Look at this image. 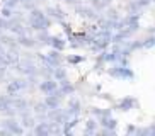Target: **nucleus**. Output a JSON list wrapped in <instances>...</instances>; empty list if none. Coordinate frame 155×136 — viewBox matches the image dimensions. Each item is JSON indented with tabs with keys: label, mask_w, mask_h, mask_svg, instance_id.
Returning a JSON list of instances; mask_svg holds the SVG:
<instances>
[{
	"label": "nucleus",
	"mask_w": 155,
	"mask_h": 136,
	"mask_svg": "<svg viewBox=\"0 0 155 136\" xmlns=\"http://www.w3.org/2000/svg\"><path fill=\"white\" fill-rule=\"evenodd\" d=\"M65 4H68V5H77V4H80V0H63Z\"/></svg>",
	"instance_id": "nucleus-23"
},
{
	"label": "nucleus",
	"mask_w": 155,
	"mask_h": 136,
	"mask_svg": "<svg viewBox=\"0 0 155 136\" xmlns=\"http://www.w3.org/2000/svg\"><path fill=\"white\" fill-rule=\"evenodd\" d=\"M34 37H36V41H38V46H50L51 34L48 31H38L36 34H34Z\"/></svg>",
	"instance_id": "nucleus-15"
},
{
	"label": "nucleus",
	"mask_w": 155,
	"mask_h": 136,
	"mask_svg": "<svg viewBox=\"0 0 155 136\" xmlns=\"http://www.w3.org/2000/svg\"><path fill=\"white\" fill-rule=\"evenodd\" d=\"M31 134H36V136H50V134H51V122H50V121H38L36 126L32 128Z\"/></svg>",
	"instance_id": "nucleus-9"
},
{
	"label": "nucleus",
	"mask_w": 155,
	"mask_h": 136,
	"mask_svg": "<svg viewBox=\"0 0 155 136\" xmlns=\"http://www.w3.org/2000/svg\"><path fill=\"white\" fill-rule=\"evenodd\" d=\"M67 112L70 114V118H72V116H80V114H82V102H80V99H77V97H72V95H70V99H68V109H67Z\"/></svg>",
	"instance_id": "nucleus-10"
},
{
	"label": "nucleus",
	"mask_w": 155,
	"mask_h": 136,
	"mask_svg": "<svg viewBox=\"0 0 155 136\" xmlns=\"http://www.w3.org/2000/svg\"><path fill=\"white\" fill-rule=\"evenodd\" d=\"M65 61L70 65H78V63H84L85 61V56L84 54H68V56H65Z\"/></svg>",
	"instance_id": "nucleus-17"
},
{
	"label": "nucleus",
	"mask_w": 155,
	"mask_h": 136,
	"mask_svg": "<svg viewBox=\"0 0 155 136\" xmlns=\"http://www.w3.org/2000/svg\"><path fill=\"white\" fill-rule=\"evenodd\" d=\"M97 129H99V122L96 118H89L84 124V134H97Z\"/></svg>",
	"instance_id": "nucleus-12"
},
{
	"label": "nucleus",
	"mask_w": 155,
	"mask_h": 136,
	"mask_svg": "<svg viewBox=\"0 0 155 136\" xmlns=\"http://www.w3.org/2000/svg\"><path fill=\"white\" fill-rule=\"evenodd\" d=\"M53 78H55L58 83H61V82H65V80H68V72H67V68H65L63 65L55 66V68H53Z\"/></svg>",
	"instance_id": "nucleus-14"
},
{
	"label": "nucleus",
	"mask_w": 155,
	"mask_h": 136,
	"mask_svg": "<svg viewBox=\"0 0 155 136\" xmlns=\"http://www.w3.org/2000/svg\"><path fill=\"white\" fill-rule=\"evenodd\" d=\"M9 26H10L9 19H5V17L0 15V29H2V31H9Z\"/></svg>",
	"instance_id": "nucleus-21"
},
{
	"label": "nucleus",
	"mask_w": 155,
	"mask_h": 136,
	"mask_svg": "<svg viewBox=\"0 0 155 136\" xmlns=\"http://www.w3.org/2000/svg\"><path fill=\"white\" fill-rule=\"evenodd\" d=\"M107 75L116 80H133L135 78V72H133L130 66H123V65L119 63H113V66L107 70Z\"/></svg>",
	"instance_id": "nucleus-1"
},
{
	"label": "nucleus",
	"mask_w": 155,
	"mask_h": 136,
	"mask_svg": "<svg viewBox=\"0 0 155 136\" xmlns=\"http://www.w3.org/2000/svg\"><path fill=\"white\" fill-rule=\"evenodd\" d=\"M58 92L63 95V97H67V95H75L77 85H73L72 82L65 80V82H61V83H58Z\"/></svg>",
	"instance_id": "nucleus-11"
},
{
	"label": "nucleus",
	"mask_w": 155,
	"mask_h": 136,
	"mask_svg": "<svg viewBox=\"0 0 155 136\" xmlns=\"http://www.w3.org/2000/svg\"><path fill=\"white\" fill-rule=\"evenodd\" d=\"M2 5L10 7V9H19L21 7V2L19 0H2Z\"/></svg>",
	"instance_id": "nucleus-20"
},
{
	"label": "nucleus",
	"mask_w": 155,
	"mask_h": 136,
	"mask_svg": "<svg viewBox=\"0 0 155 136\" xmlns=\"http://www.w3.org/2000/svg\"><path fill=\"white\" fill-rule=\"evenodd\" d=\"M46 58H48V61H46V65L48 66H60V65L65 63V56H63V51H58V50H53L51 48L48 53H46Z\"/></svg>",
	"instance_id": "nucleus-6"
},
{
	"label": "nucleus",
	"mask_w": 155,
	"mask_h": 136,
	"mask_svg": "<svg viewBox=\"0 0 155 136\" xmlns=\"http://www.w3.org/2000/svg\"><path fill=\"white\" fill-rule=\"evenodd\" d=\"M17 43L24 50H36L38 48V41L34 37V34H31V32H26L22 36H17Z\"/></svg>",
	"instance_id": "nucleus-7"
},
{
	"label": "nucleus",
	"mask_w": 155,
	"mask_h": 136,
	"mask_svg": "<svg viewBox=\"0 0 155 136\" xmlns=\"http://www.w3.org/2000/svg\"><path fill=\"white\" fill-rule=\"evenodd\" d=\"M45 14L51 19V21H53V22L58 24V26L63 22V21H67V19H68L67 12H65L61 7H58V5H48V7L45 9Z\"/></svg>",
	"instance_id": "nucleus-4"
},
{
	"label": "nucleus",
	"mask_w": 155,
	"mask_h": 136,
	"mask_svg": "<svg viewBox=\"0 0 155 136\" xmlns=\"http://www.w3.org/2000/svg\"><path fill=\"white\" fill-rule=\"evenodd\" d=\"M0 126L5 128L10 134H24V133H26V129L22 128L19 118H2Z\"/></svg>",
	"instance_id": "nucleus-3"
},
{
	"label": "nucleus",
	"mask_w": 155,
	"mask_h": 136,
	"mask_svg": "<svg viewBox=\"0 0 155 136\" xmlns=\"http://www.w3.org/2000/svg\"><path fill=\"white\" fill-rule=\"evenodd\" d=\"M67 46H68V43H67L65 37H61V36H51L50 37V48H53V50L63 51Z\"/></svg>",
	"instance_id": "nucleus-13"
},
{
	"label": "nucleus",
	"mask_w": 155,
	"mask_h": 136,
	"mask_svg": "<svg viewBox=\"0 0 155 136\" xmlns=\"http://www.w3.org/2000/svg\"><path fill=\"white\" fill-rule=\"evenodd\" d=\"M147 34H155V26L150 27V29H147Z\"/></svg>",
	"instance_id": "nucleus-24"
},
{
	"label": "nucleus",
	"mask_w": 155,
	"mask_h": 136,
	"mask_svg": "<svg viewBox=\"0 0 155 136\" xmlns=\"http://www.w3.org/2000/svg\"><path fill=\"white\" fill-rule=\"evenodd\" d=\"M126 133H128V134H137V126L128 124V126H126Z\"/></svg>",
	"instance_id": "nucleus-22"
},
{
	"label": "nucleus",
	"mask_w": 155,
	"mask_h": 136,
	"mask_svg": "<svg viewBox=\"0 0 155 136\" xmlns=\"http://www.w3.org/2000/svg\"><path fill=\"white\" fill-rule=\"evenodd\" d=\"M138 105V99L137 97H131V95H126V97H121V99L114 100L113 109L114 111H119V112H128Z\"/></svg>",
	"instance_id": "nucleus-2"
},
{
	"label": "nucleus",
	"mask_w": 155,
	"mask_h": 136,
	"mask_svg": "<svg viewBox=\"0 0 155 136\" xmlns=\"http://www.w3.org/2000/svg\"><path fill=\"white\" fill-rule=\"evenodd\" d=\"M14 10L15 9H10V7H5V5H2V9H0V15L5 19H10L12 15H14Z\"/></svg>",
	"instance_id": "nucleus-18"
},
{
	"label": "nucleus",
	"mask_w": 155,
	"mask_h": 136,
	"mask_svg": "<svg viewBox=\"0 0 155 136\" xmlns=\"http://www.w3.org/2000/svg\"><path fill=\"white\" fill-rule=\"evenodd\" d=\"M31 105H32L31 100L26 99V97H22L21 94L15 95V97H12V107L17 111V114L22 112V111H29V109H31Z\"/></svg>",
	"instance_id": "nucleus-8"
},
{
	"label": "nucleus",
	"mask_w": 155,
	"mask_h": 136,
	"mask_svg": "<svg viewBox=\"0 0 155 136\" xmlns=\"http://www.w3.org/2000/svg\"><path fill=\"white\" fill-rule=\"evenodd\" d=\"M155 48V34H147V37L141 39V50H152Z\"/></svg>",
	"instance_id": "nucleus-16"
},
{
	"label": "nucleus",
	"mask_w": 155,
	"mask_h": 136,
	"mask_svg": "<svg viewBox=\"0 0 155 136\" xmlns=\"http://www.w3.org/2000/svg\"><path fill=\"white\" fill-rule=\"evenodd\" d=\"M38 90L41 92L43 95H48V94H53V92L58 90V82L55 78H41L38 82Z\"/></svg>",
	"instance_id": "nucleus-5"
},
{
	"label": "nucleus",
	"mask_w": 155,
	"mask_h": 136,
	"mask_svg": "<svg viewBox=\"0 0 155 136\" xmlns=\"http://www.w3.org/2000/svg\"><path fill=\"white\" fill-rule=\"evenodd\" d=\"M9 66H5V65H0V82H7L9 80Z\"/></svg>",
	"instance_id": "nucleus-19"
}]
</instances>
